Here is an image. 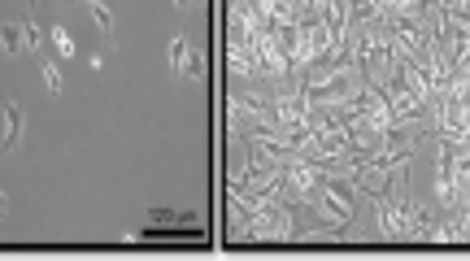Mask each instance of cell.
I'll list each match as a JSON object with an SVG mask.
<instances>
[{"instance_id":"1","label":"cell","mask_w":470,"mask_h":261,"mask_svg":"<svg viewBox=\"0 0 470 261\" xmlns=\"http://www.w3.org/2000/svg\"><path fill=\"white\" fill-rule=\"evenodd\" d=\"M0 114H5V148L13 152V148L22 144V130H26V118H22V109H18V104H13V100H5V109H0Z\"/></svg>"},{"instance_id":"2","label":"cell","mask_w":470,"mask_h":261,"mask_svg":"<svg viewBox=\"0 0 470 261\" xmlns=\"http://www.w3.org/2000/svg\"><path fill=\"white\" fill-rule=\"evenodd\" d=\"M188 57H192L188 35H174V40H170V66H174V74H179V78H183V70H188Z\"/></svg>"},{"instance_id":"3","label":"cell","mask_w":470,"mask_h":261,"mask_svg":"<svg viewBox=\"0 0 470 261\" xmlns=\"http://www.w3.org/2000/svg\"><path fill=\"white\" fill-rule=\"evenodd\" d=\"M22 48H26V35H22V26H18L13 18H5V57L13 61Z\"/></svg>"},{"instance_id":"4","label":"cell","mask_w":470,"mask_h":261,"mask_svg":"<svg viewBox=\"0 0 470 261\" xmlns=\"http://www.w3.org/2000/svg\"><path fill=\"white\" fill-rule=\"evenodd\" d=\"M40 70H44V83H48V92L57 96V92H61V66H57V61H44Z\"/></svg>"},{"instance_id":"5","label":"cell","mask_w":470,"mask_h":261,"mask_svg":"<svg viewBox=\"0 0 470 261\" xmlns=\"http://www.w3.org/2000/svg\"><path fill=\"white\" fill-rule=\"evenodd\" d=\"M183 78H192V83H196V78H205V52H200V48H192V57H188V70H183Z\"/></svg>"},{"instance_id":"6","label":"cell","mask_w":470,"mask_h":261,"mask_svg":"<svg viewBox=\"0 0 470 261\" xmlns=\"http://www.w3.org/2000/svg\"><path fill=\"white\" fill-rule=\"evenodd\" d=\"M52 44H57V52H61V57H74V40H70V31H66V26H52Z\"/></svg>"},{"instance_id":"7","label":"cell","mask_w":470,"mask_h":261,"mask_svg":"<svg viewBox=\"0 0 470 261\" xmlns=\"http://www.w3.org/2000/svg\"><path fill=\"white\" fill-rule=\"evenodd\" d=\"M92 9V18H96V26H100V35H114V13L104 9V5H88Z\"/></svg>"},{"instance_id":"8","label":"cell","mask_w":470,"mask_h":261,"mask_svg":"<svg viewBox=\"0 0 470 261\" xmlns=\"http://www.w3.org/2000/svg\"><path fill=\"white\" fill-rule=\"evenodd\" d=\"M22 35H26V48H31V52H40V44H44V35H40V26H35L31 18H22Z\"/></svg>"},{"instance_id":"9","label":"cell","mask_w":470,"mask_h":261,"mask_svg":"<svg viewBox=\"0 0 470 261\" xmlns=\"http://www.w3.org/2000/svg\"><path fill=\"white\" fill-rule=\"evenodd\" d=\"M174 5H179V9H183V5H188V0H174Z\"/></svg>"},{"instance_id":"10","label":"cell","mask_w":470,"mask_h":261,"mask_svg":"<svg viewBox=\"0 0 470 261\" xmlns=\"http://www.w3.org/2000/svg\"><path fill=\"white\" fill-rule=\"evenodd\" d=\"M83 5H100V0H83Z\"/></svg>"}]
</instances>
